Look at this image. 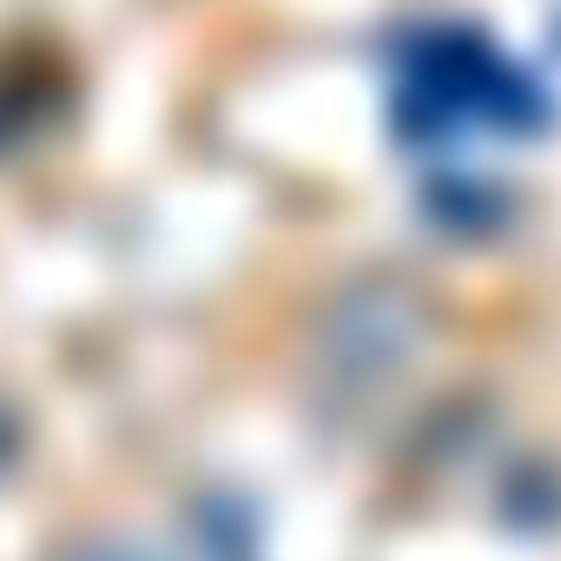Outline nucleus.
<instances>
[{
  "label": "nucleus",
  "instance_id": "obj_1",
  "mask_svg": "<svg viewBox=\"0 0 561 561\" xmlns=\"http://www.w3.org/2000/svg\"><path fill=\"white\" fill-rule=\"evenodd\" d=\"M397 119L416 146H436L469 126H535L541 100L476 27H430L403 47Z\"/></svg>",
  "mask_w": 561,
  "mask_h": 561
},
{
  "label": "nucleus",
  "instance_id": "obj_2",
  "mask_svg": "<svg viewBox=\"0 0 561 561\" xmlns=\"http://www.w3.org/2000/svg\"><path fill=\"white\" fill-rule=\"evenodd\" d=\"M416 344H423V305H416V291L383 285V291H351L331 311L324 357L344 377H390V370H403L416 357Z\"/></svg>",
  "mask_w": 561,
  "mask_h": 561
},
{
  "label": "nucleus",
  "instance_id": "obj_3",
  "mask_svg": "<svg viewBox=\"0 0 561 561\" xmlns=\"http://www.w3.org/2000/svg\"><path fill=\"white\" fill-rule=\"evenodd\" d=\"M67 561H146V554H133V548H87V554H67Z\"/></svg>",
  "mask_w": 561,
  "mask_h": 561
},
{
  "label": "nucleus",
  "instance_id": "obj_4",
  "mask_svg": "<svg viewBox=\"0 0 561 561\" xmlns=\"http://www.w3.org/2000/svg\"><path fill=\"white\" fill-rule=\"evenodd\" d=\"M8 449H14V416L0 410V462H8Z\"/></svg>",
  "mask_w": 561,
  "mask_h": 561
}]
</instances>
